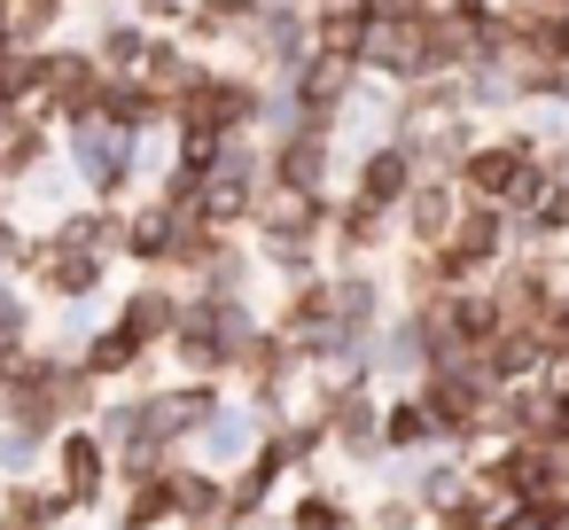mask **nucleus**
Here are the masks:
<instances>
[{"mask_svg":"<svg viewBox=\"0 0 569 530\" xmlns=\"http://www.w3.org/2000/svg\"><path fill=\"white\" fill-rule=\"evenodd\" d=\"M203 71H211V63H196V56H188L180 40H149V63H141V79H149V87H157L164 102H180V94H188V87H196Z\"/></svg>","mask_w":569,"mask_h":530,"instance_id":"1a4fd4ad","label":"nucleus"},{"mask_svg":"<svg viewBox=\"0 0 569 530\" xmlns=\"http://www.w3.org/2000/svg\"><path fill=\"white\" fill-rule=\"evenodd\" d=\"M460 203H468L460 180H413V196L398 203V211H406V242H413V250H437V242L452 234Z\"/></svg>","mask_w":569,"mask_h":530,"instance_id":"423d86ee","label":"nucleus"},{"mask_svg":"<svg viewBox=\"0 0 569 530\" xmlns=\"http://www.w3.org/2000/svg\"><path fill=\"white\" fill-rule=\"evenodd\" d=\"M9 17H17V0H0V32H9Z\"/></svg>","mask_w":569,"mask_h":530,"instance_id":"a211bd4d","label":"nucleus"},{"mask_svg":"<svg viewBox=\"0 0 569 530\" xmlns=\"http://www.w3.org/2000/svg\"><path fill=\"white\" fill-rule=\"evenodd\" d=\"M297 530H343V514H336L328 499H305V507H297Z\"/></svg>","mask_w":569,"mask_h":530,"instance_id":"f3484780","label":"nucleus"},{"mask_svg":"<svg viewBox=\"0 0 569 530\" xmlns=\"http://www.w3.org/2000/svg\"><path fill=\"white\" fill-rule=\"evenodd\" d=\"M336 133H320V126H289L281 141H273V157H266V172H273V188H328V149Z\"/></svg>","mask_w":569,"mask_h":530,"instance_id":"39448f33","label":"nucleus"},{"mask_svg":"<svg viewBox=\"0 0 569 530\" xmlns=\"http://www.w3.org/2000/svg\"><path fill=\"white\" fill-rule=\"evenodd\" d=\"M413 180H421L413 149H406V141H375V149L359 157V172H351V196L375 203V211H398V203L413 196Z\"/></svg>","mask_w":569,"mask_h":530,"instance_id":"20e7f679","label":"nucleus"},{"mask_svg":"<svg viewBox=\"0 0 569 530\" xmlns=\"http://www.w3.org/2000/svg\"><path fill=\"white\" fill-rule=\"evenodd\" d=\"M328 429L343 437V444H367L382 421H375V398L367 390H336V413H328Z\"/></svg>","mask_w":569,"mask_h":530,"instance_id":"f8f14e48","label":"nucleus"},{"mask_svg":"<svg viewBox=\"0 0 569 530\" xmlns=\"http://www.w3.org/2000/svg\"><path fill=\"white\" fill-rule=\"evenodd\" d=\"M63 9H71V0H17V17H9V32L24 40V48H40L56 24H63Z\"/></svg>","mask_w":569,"mask_h":530,"instance_id":"4468645a","label":"nucleus"},{"mask_svg":"<svg viewBox=\"0 0 569 530\" xmlns=\"http://www.w3.org/2000/svg\"><path fill=\"white\" fill-rule=\"evenodd\" d=\"M24 273H32V289L40 297H63V304H79V297H94L102 289V273H110V258L102 250H79V242H32L24 250Z\"/></svg>","mask_w":569,"mask_h":530,"instance_id":"7ed1b4c3","label":"nucleus"},{"mask_svg":"<svg viewBox=\"0 0 569 530\" xmlns=\"http://www.w3.org/2000/svg\"><path fill=\"white\" fill-rule=\"evenodd\" d=\"M141 351H149V343H141V336H133L126 320H110V328H102V336L87 343V359H79V367H87V374L102 382V374H133V367H141Z\"/></svg>","mask_w":569,"mask_h":530,"instance_id":"9b49d317","label":"nucleus"},{"mask_svg":"<svg viewBox=\"0 0 569 530\" xmlns=\"http://www.w3.org/2000/svg\"><path fill=\"white\" fill-rule=\"evenodd\" d=\"M48 522V491H9V530H40Z\"/></svg>","mask_w":569,"mask_h":530,"instance_id":"dca6fc26","label":"nucleus"},{"mask_svg":"<svg viewBox=\"0 0 569 530\" xmlns=\"http://www.w3.org/2000/svg\"><path fill=\"white\" fill-rule=\"evenodd\" d=\"M149 40H157V24L110 17V24L94 32V63H102V71H141V63H149Z\"/></svg>","mask_w":569,"mask_h":530,"instance_id":"6e6552de","label":"nucleus"},{"mask_svg":"<svg viewBox=\"0 0 569 530\" xmlns=\"http://www.w3.org/2000/svg\"><path fill=\"white\" fill-rule=\"evenodd\" d=\"M102 79H110V71L94 63V48H40V118H48V126L94 118Z\"/></svg>","mask_w":569,"mask_h":530,"instance_id":"f03ea898","label":"nucleus"},{"mask_svg":"<svg viewBox=\"0 0 569 530\" xmlns=\"http://www.w3.org/2000/svg\"><path fill=\"white\" fill-rule=\"evenodd\" d=\"M56 460H63V476H71V491H79V499L102 483V437H63V452H56Z\"/></svg>","mask_w":569,"mask_h":530,"instance_id":"ddd939ff","label":"nucleus"},{"mask_svg":"<svg viewBox=\"0 0 569 530\" xmlns=\"http://www.w3.org/2000/svg\"><path fill=\"white\" fill-rule=\"evenodd\" d=\"M507 250H515V211H507V203H460L452 234L437 242V258H445L452 281H483V273H499Z\"/></svg>","mask_w":569,"mask_h":530,"instance_id":"f257e3e1","label":"nucleus"},{"mask_svg":"<svg viewBox=\"0 0 569 530\" xmlns=\"http://www.w3.org/2000/svg\"><path fill=\"white\" fill-rule=\"evenodd\" d=\"M382 437H390V444H429V437H437V413H429L421 398H406V406H390Z\"/></svg>","mask_w":569,"mask_h":530,"instance_id":"2eb2a0df","label":"nucleus"},{"mask_svg":"<svg viewBox=\"0 0 569 530\" xmlns=\"http://www.w3.org/2000/svg\"><path fill=\"white\" fill-rule=\"evenodd\" d=\"M180 304H188L180 289L149 281V289H133V297H126V312H118V320H126L141 343H172V328H180Z\"/></svg>","mask_w":569,"mask_h":530,"instance_id":"0eeeda50","label":"nucleus"},{"mask_svg":"<svg viewBox=\"0 0 569 530\" xmlns=\"http://www.w3.org/2000/svg\"><path fill=\"white\" fill-rule=\"evenodd\" d=\"M258 17H266V0H196L188 32H196V40H242Z\"/></svg>","mask_w":569,"mask_h":530,"instance_id":"9d476101","label":"nucleus"}]
</instances>
